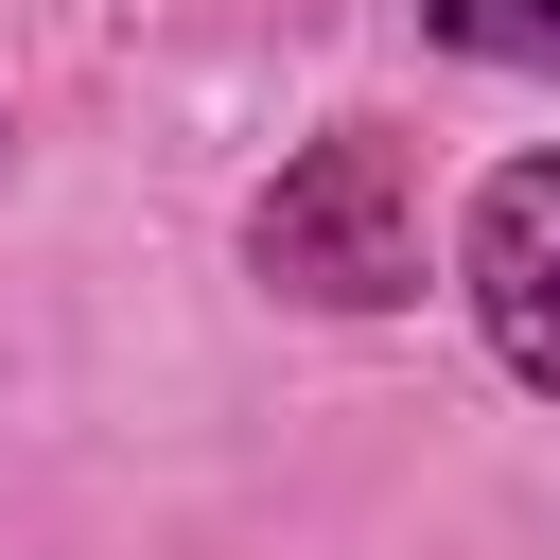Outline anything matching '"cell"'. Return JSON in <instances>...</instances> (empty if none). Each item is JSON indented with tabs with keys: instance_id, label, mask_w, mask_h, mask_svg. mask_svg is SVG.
<instances>
[{
	"instance_id": "1",
	"label": "cell",
	"mask_w": 560,
	"mask_h": 560,
	"mask_svg": "<svg viewBox=\"0 0 560 560\" xmlns=\"http://www.w3.org/2000/svg\"><path fill=\"white\" fill-rule=\"evenodd\" d=\"M245 280H262L280 315H420V298H438L420 122L332 105L315 140H280V175L245 192Z\"/></svg>"
},
{
	"instance_id": "2",
	"label": "cell",
	"mask_w": 560,
	"mask_h": 560,
	"mask_svg": "<svg viewBox=\"0 0 560 560\" xmlns=\"http://www.w3.org/2000/svg\"><path fill=\"white\" fill-rule=\"evenodd\" d=\"M438 280H455L472 350H490L525 402H560V140H525V158H490V175L455 192Z\"/></svg>"
},
{
	"instance_id": "3",
	"label": "cell",
	"mask_w": 560,
	"mask_h": 560,
	"mask_svg": "<svg viewBox=\"0 0 560 560\" xmlns=\"http://www.w3.org/2000/svg\"><path fill=\"white\" fill-rule=\"evenodd\" d=\"M402 18H420V52H455V70L560 88V0H402Z\"/></svg>"
}]
</instances>
